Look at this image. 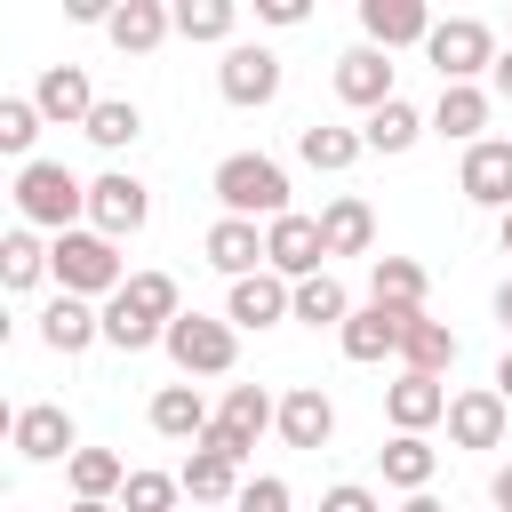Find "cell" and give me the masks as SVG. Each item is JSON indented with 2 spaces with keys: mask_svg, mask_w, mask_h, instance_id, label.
<instances>
[{
  "mask_svg": "<svg viewBox=\"0 0 512 512\" xmlns=\"http://www.w3.org/2000/svg\"><path fill=\"white\" fill-rule=\"evenodd\" d=\"M496 392H504V408H512V352L496 360Z\"/></svg>",
  "mask_w": 512,
  "mask_h": 512,
  "instance_id": "obj_45",
  "label": "cell"
},
{
  "mask_svg": "<svg viewBox=\"0 0 512 512\" xmlns=\"http://www.w3.org/2000/svg\"><path fill=\"white\" fill-rule=\"evenodd\" d=\"M456 352H464V344H456V328H448V320H424V312H416V320H408V336H400V368H408V376H448V368H456Z\"/></svg>",
  "mask_w": 512,
  "mask_h": 512,
  "instance_id": "obj_26",
  "label": "cell"
},
{
  "mask_svg": "<svg viewBox=\"0 0 512 512\" xmlns=\"http://www.w3.org/2000/svg\"><path fill=\"white\" fill-rule=\"evenodd\" d=\"M96 336H104V312H96V304H88V296H64V288H56V304H48V312H40V344H48V352H64V360H72V352H88V344H96Z\"/></svg>",
  "mask_w": 512,
  "mask_h": 512,
  "instance_id": "obj_22",
  "label": "cell"
},
{
  "mask_svg": "<svg viewBox=\"0 0 512 512\" xmlns=\"http://www.w3.org/2000/svg\"><path fill=\"white\" fill-rule=\"evenodd\" d=\"M304 16H312L304 0H256V24H280V32H288V24H304Z\"/></svg>",
  "mask_w": 512,
  "mask_h": 512,
  "instance_id": "obj_41",
  "label": "cell"
},
{
  "mask_svg": "<svg viewBox=\"0 0 512 512\" xmlns=\"http://www.w3.org/2000/svg\"><path fill=\"white\" fill-rule=\"evenodd\" d=\"M264 264L296 288V280H320L328 272V240H320V216H280V224H264Z\"/></svg>",
  "mask_w": 512,
  "mask_h": 512,
  "instance_id": "obj_7",
  "label": "cell"
},
{
  "mask_svg": "<svg viewBox=\"0 0 512 512\" xmlns=\"http://www.w3.org/2000/svg\"><path fill=\"white\" fill-rule=\"evenodd\" d=\"M168 360H176L184 384H192V376H224V368L240 360V328H232V320H208V312H184V320L168 328Z\"/></svg>",
  "mask_w": 512,
  "mask_h": 512,
  "instance_id": "obj_6",
  "label": "cell"
},
{
  "mask_svg": "<svg viewBox=\"0 0 512 512\" xmlns=\"http://www.w3.org/2000/svg\"><path fill=\"white\" fill-rule=\"evenodd\" d=\"M408 320H416V312H384V304H360V312H352V320L336 328V344H344V360L376 368V360H392V352H400Z\"/></svg>",
  "mask_w": 512,
  "mask_h": 512,
  "instance_id": "obj_18",
  "label": "cell"
},
{
  "mask_svg": "<svg viewBox=\"0 0 512 512\" xmlns=\"http://www.w3.org/2000/svg\"><path fill=\"white\" fill-rule=\"evenodd\" d=\"M336 96H344L352 112H384V104H392V56L368 48V40L344 48V56H336Z\"/></svg>",
  "mask_w": 512,
  "mask_h": 512,
  "instance_id": "obj_15",
  "label": "cell"
},
{
  "mask_svg": "<svg viewBox=\"0 0 512 512\" xmlns=\"http://www.w3.org/2000/svg\"><path fill=\"white\" fill-rule=\"evenodd\" d=\"M176 480H184V496H192L200 512H208V504H240V488H248V480H240V464H232V456H216V448H192Z\"/></svg>",
  "mask_w": 512,
  "mask_h": 512,
  "instance_id": "obj_28",
  "label": "cell"
},
{
  "mask_svg": "<svg viewBox=\"0 0 512 512\" xmlns=\"http://www.w3.org/2000/svg\"><path fill=\"white\" fill-rule=\"evenodd\" d=\"M320 240H328V256H368L376 248V208L360 192H336L320 208Z\"/></svg>",
  "mask_w": 512,
  "mask_h": 512,
  "instance_id": "obj_23",
  "label": "cell"
},
{
  "mask_svg": "<svg viewBox=\"0 0 512 512\" xmlns=\"http://www.w3.org/2000/svg\"><path fill=\"white\" fill-rule=\"evenodd\" d=\"M224 320H232V328H280V320H296V288H288L280 272L232 280V296H224Z\"/></svg>",
  "mask_w": 512,
  "mask_h": 512,
  "instance_id": "obj_17",
  "label": "cell"
},
{
  "mask_svg": "<svg viewBox=\"0 0 512 512\" xmlns=\"http://www.w3.org/2000/svg\"><path fill=\"white\" fill-rule=\"evenodd\" d=\"M280 440H288V448H328V440H336V400H328L320 384L280 392Z\"/></svg>",
  "mask_w": 512,
  "mask_h": 512,
  "instance_id": "obj_20",
  "label": "cell"
},
{
  "mask_svg": "<svg viewBox=\"0 0 512 512\" xmlns=\"http://www.w3.org/2000/svg\"><path fill=\"white\" fill-rule=\"evenodd\" d=\"M296 320H304V328H344V320H352V296H344V280H336V272H320V280H296Z\"/></svg>",
  "mask_w": 512,
  "mask_h": 512,
  "instance_id": "obj_33",
  "label": "cell"
},
{
  "mask_svg": "<svg viewBox=\"0 0 512 512\" xmlns=\"http://www.w3.org/2000/svg\"><path fill=\"white\" fill-rule=\"evenodd\" d=\"M376 464H384V488L424 496V488H432V472H440V448H432V440H416V432H392V440L376 448Z\"/></svg>",
  "mask_w": 512,
  "mask_h": 512,
  "instance_id": "obj_24",
  "label": "cell"
},
{
  "mask_svg": "<svg viewBox=\"0 0 512 512\" xmlns=\"http://www.w3.org/2000/svg\"><path fill=\"white\" fill-rule=\"evenodd\" d=\"M240 0H176V32L184 40H232Z\"/></svg>",
  "mask_w": 512,
  "mask_h": 512,
  "instance_id": "obj_35",
  "label": "cell"
},
{
  "mask_svg": "<svg viewBox=\"0 0 512 512\" xmlns=\"http://www.w3.org/2000/svg\"><path fill=\"white\" fill-rule=\"evenodd\" d=\"M16 216H24V224H48V232H80L88 184H80L64 160H32V168H16Z\"/></svg>",
  "mask_w": 512,
  "mask_h": 512,
  "instance_id": "obj_3",
  "label": "cell"
},
{
  "mask_svg": "<svg viewBox=\"0 0 512 512\" xmlns=\"http://www.w3.org/2000/svg\"><path fill=\"white\" fill-rule=\"evenodd\" d=\"M40 128H48V120H40L32 96H0V152H8V160L32 168V136H40Z\"/></svg>",
  "mask_w": 512,
  "mask_h": 512,
  "instance_id": "obj_36",
  "label": "cell"
},
{
  "mask_svg": "<svg viewBox=\"0 0 512 512\" xmlns=\"http://www.w3.org/2000/svg\"><path fill=\"white\" fill-rule=\"evenodd\" d=\"M496 320H504V336H512V280L496 288Z\"/></svg>",
  "mask_w": 512,
  "mask_h": 512,
  "instance_id": "obj_44",
  "label": "cell"
},
{
  "mask_svg": "<svg viewBox=\"0 0 512 512\" xmlns=\"http://www.w3.org/2000/svg\"><path fill=\"white\" fill-rule=\"evenodd\" d=\"M496 248H504V256H512V216H504V224H496Z\"/></svg>",
  "mask_w": 512,
  "mask_h": 512,
  "instance_id": "obj_47",
  "label": "cell"
},
{
  "mask_svg": "<svg viewBox=\"0 0 512 512\" xmlns=\"http://www.w3.org/2000/svg\"><path fill=\"white\" fill-rule=\"evenodd\" d=\"M48 272H56V288L64 296H120L128 288V272H120V240H104L96 224H80V232H56L48 240Z\"/></svg>",
  "mask_w": 512,
  "mask_h": 512,
  "instance_id": "obj_2",
  "label": "cell"
},
{
  "mask_svg": "<svg viewBox=\"0 0 512 512\" xmlns=\"http://www.w3.org/2000/svg\"><path fill=\"white\" fill-rule=\"evenodd\" d=\"M456 192H464L472 208L512 216V136H480V144L464 152V168H456Z\"/></svg>",
  "mask_w": 512,
  "mask_h": 512,
  "instance_id": "obj_10",
  "label": "cell"
},
{
  "mask_svg": "<svg viewBox=\"0 0 512 512\" xmlns=\"http://www.w3.org/2000/svg\"><path fill=\"white\" fill-rule=\"evenodd\" d=\"M432 136H448V144H480L488 136V88H440V104H432Z\"/></svg>",
  "mask_w": 512,
  "mask_h": 512,
  "instance_id": "obj_29",
  "label": "cell"
},
{
  "mask_svg": "<svg viewBox=\"0 0 512 512\" xmlns=\"http://www.w3.org/2000/svg\"><path fill=\"white\" fill-rule=\"evenodd\" d=\"M208 424H216V416H208V400H200L192 384H160V392H152V432H160V440H192V448H200Z\"/></svg>",
  "mask_w": 512,
  "mask_h": 512,
  "instance_id": "obj_27",
  "label": "cell"
},
{
  "mask_svg": "<svg viewBox=\"0 0 512 512\" xmlns=\"http://www.w3.org/2000/svg\"><path fill=\"white\" fill-rule=\"evenodd\" d=\"M400 512H448V504H440V496H408Z\"/></svg>",
  "mask_w": 512,
  "mask_h": 512,
  "instance_id": "obj_46",
  "label": "cell"
},
{
  "mask_svg": "<svg viewBox=\"0 0 512 512\" xmlns=\"http://www.w3.org/2000/svg\"><path fill=\"white\" fill-rule=\"evenodd\" d=\"M192 512H200V504H192Z\"/></svg>",
  "mask_w": 512,
  "mask_h": 512,
  "instance_id": "obj_49",
  "label": "cell"
},
{
  "mask_svg": "<svg viewBox=\"0 0 512 512\" xmlns=\"http://www.w3.org/2000/svg\"><path fill=\"white\" fill-rule=\"evenodd\" d=\"M32 104H40V120H56V128H88V112H96L104 96L88 88V72H80V64H48V72H40V88H32Z\"/></svg>",
  "mask_w": 512,
  "mask_h": 512,
  "instance_id": "obj_19",
  "label": "cell"
},
{
  "mask_svg": "<svg viewBox=\"0 0 512 512\" xmlns=\"http://www.w3.org/2000/svg\"><path fill=\"white\" fill-rule=\"evenodd\" d=\"M72 512H120V504H72Z\"/></svg>",
  "mask_w": 512,
  "mask_h": 512,
  "instance_id": "obj_48",
  "label": "cell"
},
{
  "mask_svg": "<svg viewBox=\"0 0 512 512\" xmlns=\"http://www.w3.org/2000/svg\"><path fill=\"white\" fill-rule=\"evenodd\" d=\"M272 424H280V400H272L264 384H232L200 448H216V456H232V464H248V448H256V440H264Z\"/></svg>",
  "mask_w": 512,
  "mask_h": 512,
  "instance_id": "obj_5",
  "label": "cell"
},
{
  "mask_svg": "<svg viewBox=\"0 0 512 512\" xmlns=\"http://www.w3.org/2000/svg\"><path fill=\"white\" fill-rule=\"evenodd\" d=\"M384 416H392V432H416V440H424L432 424H448V384L400 368V376L384 384Z\"/></svg>",
  "mask_w": 512,
  "mask_h": 512,
  "instance_id": "obj_12",
  "label": "cell"
},
{
  "mask_svg": "<svg viewBox=\"0 0 512 512\" xmlns=\"http://www.w3.org/2000/svg\"><path fill=\"white\" fill-rule=\"evenodd\" d=\"M208 192L224 200V216H264V224H280L288 216V168L272 160V152H232V160H216V176H208Z\"/></svg>",
  "mask_w": 512,
  "mask_h": 512,
  "instance_id": "obj_1",
  "label": "cell"
},
{
  "mask_svg": "<svg viewBox=\"0 0 512 512\" xmlns=\"http://www.w3.org/2000/svg\"><path fill=\"white\" fill-rule=\"evenodd\" d=\"M288 504H296V496H288V480H280V472H256V480L240 488V504H232V512H288Z\"/></svg>",
  "mask_w": 512,
  "mask_h": 512,
  "instance_id": "obj_39",
  "label": "cell"
},
{
  "mask_svg": "<svg viewBox=\"0 0 512 512\" xmlns=\"http://www.w3.org/2000/svg\"><path fill=\"white\" fill-rule=\"evenodd\" d=\"M88 224H96L104 240H128V232L152 224V192H144L128 168H104V176L88 184Z\"/></svg>",
  "mask_w": 512,
  "mask_h": 512,
  "instance_id": "obj_8",
  "label": "cell"
},
{
  "mask_svg": "<svg viewBox=\"0 0 512 512\" xmlns=\"http://www.w3.org/2000/svg\"><path fill=\"white\" fill-rule=\"evenodd\" d=\"M424 264L416 256H376L368 264V304H384V312H424Z\"/></svg>",
  "mask_w": 512,
  "mask_h": 512,
  "instance_id": "obj_25",
  "label": "cell"
},
{
  "mask_svg": "<svg viewBox=\"0 0 512 512\" xmlns=\"http://www.w3.org/2000/svg\"><path fill=\"white\" fill-rule=\"evenodd\" d=\"M360 32H368V48H424L432 40V8L424 0H360Z\"/></svg>",
  "mask_w": 512,
  "mask_h": 512,
  "instance_id": "obj_14",
  "label": "cell"
},
{
  "mask_svg": "<svg viewBox=\"0 0 512 512\" xmlns=\"http://www.w3.org/2000/svg\"><path fill=\"white\" fill-rule=\"evenodd\" d=\"M424 128H432V120H424L416 104H400V96H392L384 112H368V120H360V144H368V152H408Z\"/></svg>",
  "mask_w": 512,
  "mask_h": 512,
  "instance_id": "obj_32",
  "label": "cell"
},
{
  "mask_svg": "<svg viewBox=\"0 0 512 512\" xmlns=\"http://www.w3.org/2000/svg\"><path fill=\"white\" fill-rule=\"evenodd\" d=\"M424 56H432L440 88H480V72H496V32L480 16H440L432 40H424Z\"/></svg>",
  "mask_w": 512,
  "mask_h": 512,
  "instance_id": "obj_4",
  "label": "cell"
},
{
  "mask_svg": "<svg viewBox=\"0 0 512 512\" xmlns=\"http://www.w3.org/2000/svg\"><path fill=\"white\" fill-rule=\"evenodd\" d=\"M504 424H512V408H504L496 384H472V392L448 400V440L456 448H504Z\"/></svg>",
  "mask_w": 512,
  "mask_h": 512,
  "instance_id": "obj_13",
  "label": "cell"
},
{
  "mask_svg": "<svg viewBox=\"0 0 512 512\" xmlns=\"http://www.w3.org/2000/svg\"><path fill=\"white\" fill-rule=\"evenodd\" d=\"M64 480H72V504H112V496L128 488V464H120L112 448H80V456L64 464Z\"/></svg>",
  "mask_w": 512,
  "mask_h": 512,
  "instance_id": "obj_31",
  "label": "cell"
},
{
  "mask_svg": "<svg viewBox=\"0 0 512 512\" xmlns=\"http://www.w3.org/2000/svg\"><path fill=\"white\" fill-rule=\"evenodd\" d=\"M40 272H48V248L32 240V224H16V232L0 240V280H8V288H32Z\"/></svg>",
  "mask_w": 512,
  "mask_h": 512,
  "instance_id": "obj_37",
  "label": "cell"
},
{
  "mask_svg": "<svg viewBox=\"0 0 512 512\" xmlns=\"http://www.w3.org/2000/svg\"><path fill=\"white\" fill-rule=\"evenodd\" d=\"M168 32H176V8H160V0H120L112 24H104V40H112L120 56H152Z\"/></svg>",
  "mask_w": 512,
  "mask_h": 512,
  "instance_id": "obj_21",
  "label": "cell"
},
{
  "mask_svg": "<svg viewBox=\"0 0 512 512\" xmlns=\"http://www.w3.org/2000/svg\"><path fill=\"white\" fill-rule=\"evenodd\" d=\"M216 88H224V104H272L280 96V56L272 48H256V40H232L224 48V64H216Z\"/></svg>",
  "mask_w": 512,
  "mask_h": 512,
  "instance_id": "obj_11",
  "label": "cell"
},
{
  "mask_svg": "<svg viewBox=\"0 0 512 512\" xmlns=\"http://www.w3.org/2000/svg\"><path fill=\"white\" fill-rule=\"evenodd\" d=\"M360 152H368V144H360V128H336V120L296 128V160H304V168H320V176H344Z\"/></svg>",
  "mask_w": 512,
  "mask_h": 512,
  "instance_id": "obj_30",
  "label": "cell"
},
{
  "mask_svg": "<svg viewBox=\"0 0 512 512\" xmlns=\"http://www.w3.org/2000/svg\"><path fill=\"white\" fill-rule=\"evenodd\" d=\"M176 496H184V480H176V472H128L120 512H176Z\"/></svg>",
  "mask_w": 512,
  "mask_h": 512,
  "instance_id": "obj_38",
  "label": "cell"
},
{
  "mask_svg": "<svg viewBox=\"0 0 512 512\" xmlns=\"http://www.w3.org/2000/svg\"><path fill=\"white\" fill-rule=\"evenodd\" d=\"M8 440H16L24 464H72V456H80V432H72V416H64L56 400L16 408V416H8Z\"/></svg>",
  "mask_w": 512,
  "mask_h": 512,
  "instance_id": "obj_9",
  "label": "cell"
},
{
  "mask_svg": "<svg viewBox=\"0 0 512 512\" xmlns=\"http://www.w3.org/2000/svg\"><path fill=\"white\" fill-rule=\"evenodd\" d=\"M320 512H384V504H376V488H360V480H336V488L320 496Z\"/></svg>",
  "mask_w": 512,
  "mask_h": 512,
  "instance_id": "obj_40",
  "label": "cell"
},
{
  "mask_svg": "<svg viewBox=\"0 0 512 512\" xmlns=\"http://www.w3.org/2000/svg\"><path fill=\"white\" fill-rule=\"evenodd\" d=\"M88 144H104V152H128L136 136H144V112L128 104V96H104L96 112H88V128H80Z\"/></svg>",
  "mask_w": 512,
  "mask_h": 512,
  "instance_id": "obj_34",
  "label": "cell"
},
{
  "mask_svg": "<svg viewBox=\"0 0 512 512\" xmlns=\"http://www.w3.org/2000/svg\"><path fill=\"white\" fill-rule=\"evenodd\" d=\"M488 504H496V512H512V464H496V480H488Z\"/></svg>",
  "mask_w": 512,
  "mask_h": 512,
  "instance_id": "obj_42",
  "label": "cell"
},
{
  "mask_svg": "<svg viewBox=\"0 0 512 512\" xmlns=\"http://www.w3.org/2000/svg\"><path fill=\"white\" fill-rule=\"evenodd\" d=\"M496 96H504V104H512V48H504V56H496Z\"/></svg>",
  "mask_w": 512,
  "mask_h": 512,
  "instance_id": "obj_43",
  "label": "cell"
},
{
  "mask_svg": "<svg viewBox=\"0 0 512 512\" xmlns=\"http://www.w3.org/2000/svg\"><path fill=\"white\" fill-rule=\"evenodd\" d=\"M200 256H208L224 280H256V272H272V264H264V232H256L248 216H216L208 240H200Z\"/></svg>",
  "mask_w": 512,
  "mask_h": 512,
  "instance_id": "obj_16",
  "label": "cell"
}]
</instances>
